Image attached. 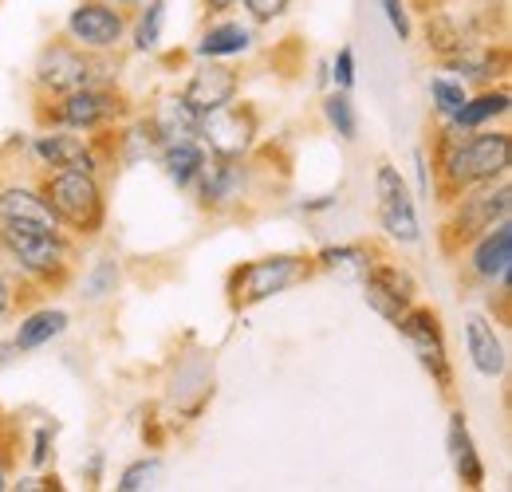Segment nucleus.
Instances as JSON below:
<instances>
[{
  "mask_svg": "<svg viewBox=\"0 0 512 492\" xmlns=\"http://www.w3.org/2000/svg\"><path fill=\"white\" fill-rule=\"evenodd\" d=\"M52 445H56V426H40L36 437H32L28 465H32V469H48V461H52Z\"/></svg>",
  "mask_w": 512,
  "mask_h": 492,
  "instance_id": "f704fd0d",
  "label": "nucleus"
},
{
  "mask_svg": "<svg viewBox=\"0 0 512 492\" xmlns=\"http://www.w3.org/2000/svg\"><path fill=\"white\" fill-rule=\"evenodd\" d=\"M158 473H162V457H154V453H150V457H138V461H130L127 469L119 473V485H115V489L142 492L158 481Z\"/></svg>",
  "mask_w": 512,
  "mask_h": 492,
  "instance_id": "c756f323",
  "label": "nucleus"
},
{
  "mask_svg": "<svg viewBox=\"0 0 512 492\" xmlns=\"http://www.w3.org/2000/svg\"><path fill=\"white\" fill-rule=\"evenodd\" d=\"M327 71H331V83H335L339 91H351V87H355V52H351V48H339V52H335V63H327Z\"/></svg>",
  "mask_w": 512,
  "mask_h": 492,
  "instance_id": "72a5a7b5",
  "label": "nucleus"
},
{
  "mask_svg": "<svg viewBox=\"0 0 512 492\" xmlns=\"http://www.w3.org/2000/svg\"><path fill=\"white\" fill-rule=\"evenodd\" d=\"M335 205V193H327V197H316V201H308L304 205V213H320V209H331Z\"/></svg>",
  "mask_w": 512,
  "mask_h": 492,
  "instance_id": "ea45409f",
  "label": "nucleus"
},
{
  "mask_svg": "<svg viewBox=\"0 0 512 492\" xmlns=\"http://www.w3.org/2000/svg\"><path fill=\"white\" fill-rule=\"evenodd\" d=\"M146 123L154 130L158 146H170V142H197L201 115L182 99V91H170V95H162V99L150 107Z\"/></svg>",
  "mask_w": 512,
  "mask_h": 492,
  "instance_id": "6ab92c4d",
  "label": "nucleus"
},
{
  "mask_svg": "<svg viewBox=\"0 0 512 492\" xmlns=\"http://www.w3.org/2000/svg\"><path fill=\"white\" fill-rule=\"evenodd\" d=\"M512 268V221H497L489 233H481L473 245L465 248V272L477 284H497Z\"/></svg>",
  "mask_w": 512,
  "mask_h": 492,
  "instance_id": "dca6fc26",
  "label": "nucleus"
},
{
  "mask_svg": "<svg viewBox=\"0 0 512 492\" xmlns=\"http://www.w3.org/2000/svg\"><path fill=\"white\" fill-rule=\"evenodd\" d=\"M241 8L249 12L253 24H276L292 8V0H241Z\"/></svg>",
  "mask_w": 512,
  "mask_h": 492,
  "instance_id": "473e14b6",
  "label": "nucleus"
},
{
  "mask_svg": "<svg viewBox=\"0 0 512 492\" xmlns=\"http://www.w3.org/2000/svg\"><path fill=\"white\" fill-rule=\"evenodd\" d=\"M241 0H201V8L209 12V16H225V12H233Z\"/></svg>",
  "mask_w": 512,
  "mask_h": 492,
  "instance_id": "58836bf2",
  "label": "nucleus"
},
{
  "mask_svg": "<svg viewBox=\"0 0 512 492\" xmlns=\"http://www.w3.org/2000/svg\"><path fill=\"white\" fill-rule=\"evenodd\" d=\"M119 150V162L123 166H134V162H142V158H158V138H154V130L146 119H134V123H119V130L111 134V154Z\"/></svg>",
  "mask_w": 512,
  "mask_h": 492,
  "instance_id": "bb28decb",
  "label": "nucleus"
},
{
  "mask_svg": "<svg viewBox=\"0 0 512 492\" xmlns=\"http://www.w3.org/2000/svg\"><path fill=\"white\" fill-rule=\"evenodd\" d=\"M115 52H83L71 40H52L40 48V56L32 63V91L36 99H52L67 95L79 87H95V83H119V63L111 60Z\"/></svg>",
  "mask_w": 512,
  "mask_h": 492,
  "instance_id": "20e7f679",
  "label": "nucleus"
},
{
  "mask_svg": "<svg viewBox=\"0 0 512 492\" xmlns=\"http://www.w3.org/2000/svg\"><path fill=\"white\" fill-rule=\"evenodd\" d=\"M162 24H166V0H142L138 4V20L130 24L134 52H142V56L158 52L162 48Z\"/></svg>",
  "mask_w": 512,
  "mask_h": 492,
  "instance_id": "cd10ccee",
  "label": "nucleus"
},
{
  "mask_svg": "<svg viewBox=\"0 0 512 492\" xmlns=\"http://www.w3.org/2000/svg\"><path fill=\"white\" fill-rule=\"evenodd\" d=\"M371 260H375V248L363 245V241H355V245H327L312 256L316 272H339V276H351V280H359Z\"/></svg>",
  "mask_w": 512,
  "mask_h": 492,
  "instance_id": "a878e982",
  "label": "nucleus"
},
{
  "mask_svg": "<svg viewBox=\"0 0 512 492\" xmlns=\"http://www.w3.org/2000/svg\"><path fill=\"white\" fill-rule=\"evenodd\" d=\"M394 331L410 343L414 359L422 363V370L430 374V382L442 390V394H453V363H449V347H446V327H442V315L434 308H410L394 319Z\"/></svg>",
  "mask_w": 512,
  "mask_h": 492,
  "instance_id": "6e6552de",
  "label": "nucleus"
},
{
  "mask_svg": "<svg viewBox=\"0 0 512 492\" xmlns=\"http://www.w3.org/2000/svg\"><path fill=\"white\" fill-rule=\"evenodd\" d=\"M323 119H327V126L335 130V138L355 142V134H359V115H355V103H351L347 91L335 87V91L323 99Z\"/></svg>",
  "mask_w": 512,
  "mask_h": 492,
  "instance_id": "c85d7f7f",
  "label": "nucleus"
},
{
  "mask_svg": "<svg viewBox=\"0 0 512 492\" xmlns=\"http://www.w3.org/2000/svg\"><path fill=\"white\" fill-rule=\"evenodd\" d=\"M253 44V24H245V20H213V24L201 28V36L193 44V56L197 60H233V56L253 52Z\"/></svg>",
  "mask_w": 512,
  "mask_h": 492,
  "instance_id": "aec40b11",
  "label": "nucleus"
},
{
  "mask_svg": "<svg viewBox=\"0 0 512 492\" xmlns=\"http://www.w3.org/2000/svg\"><path fill=\"white\" fill-rule=\"evenodd\" d=\"M107 4H115V8H138V4H142V0H107Z\"/></svg>",
  "mask_w": 512,
  "mask_h": 492,
  "instance_id": "79ce46f5",
  "label": "nucleus"
},
{
  "mask_svg": "<svg viewBox=\"0 0 512 492\" xmlns=\"http://www.w3.org/2000/svg\"><path fill=\"white\" fill-rule=\"evenodd\" d=\"M509 162V130H457L446 123L434 130V197L449 205L461 189L509 174Z\"/></svg>",
  "mask_w": 512,
  "mask_h": 492,
  "instance_id": "f257e3e1",
  "label": "nucleus"
},
{
  "mask_svg": "<svg viewBox=\"0 0 512 492\" xmlns=\"http://www.w3.org/2000/svg\"><path fill=\"white\" fill-rule=\"evenodd\" d=\"M512 213V174L477 182L461 189L446 205V221H442V252L449 260L461 256L481 233H489L497 221H505Z\"/></svg>",
  "mask_w": 512,
  "mask_h": 492,
  "instance_id": "7ed1b4c3",
  "label": "nucleus"
},
{
  "mask_svg": "<svg viewBox=\"0 0 512 492\" xmlns=\"http://www.w3.org/2000/svg\"><path fill=\"white\" fill-rule=\"evenodd\" d=\"M0 225H44V229H64L40 193V185L8 182L0 185Z\"/></svg>",
  "mask_w": 512,
  "mask_h": 492,
  "instance_id": "f3484780",
  "label": "nucleus"
},
{
  "mask_svg": "<svg viewBox=\"0 0 512 492\" xmlns=\"http://www.w3.org/2000/svg\"><path fill=\"white\" fill-rule=\"evenodd\" d=\"M241 95V71L229 67L225 60H197L186 83H182V99L190 103L197 115L221 111Z\"/></svg>",
  "mask_w": 512,
  "mask_h": 492,
  "instance_id": "2eb2a0df",
  "label": "nucleus"
},
{
  "mask_svg": "<svg viewBox=\"0 0 512 492\" xmlns=\"http://www.w3.org/2000/svg\"><path fill=\"white\" fill-rule=\"evenodd\" d=\"M205 146L201 142H170L158 150V166L166 170V178L178 185V189H190L205 166Z\"/></svg>",
  "mask_w": 512,
  "mask_h": 492,
  "instance_id": "393cba45",
  "label": "nucleus"
},
{
  "mask_svg": "<svg viewBox=\"0 0 512 492\" xmlns=\"http://www.w3.org/2000/svg\"><path fill=\"white\" fill-rule=\"evenodd\" d=\"M375 217H379V229L386 233V241H394V245H418L422 241V221H418L414 193L390 162H383L375 170Z\"/></svg>",
  "mask_w": 512,
  "mask_h": 492,
  "instance_id": "9d476101",
  "label": "nucleus"
},
{
  "mask_svg": "<svg viewBox=\"0 0 512 492\" xmlns=\"http://www.w3.org/2000/svg\"><path fill=\"white\" fill-rule=\"evenodd\" d=\"M32 158L44 170H87V174H99L103 162H107V150L91 134H75V130H64V126H44L32 138Z\"/></svg>",
  "mask_w": 512,
  "mask_h": 492,
  "instance_id": "f8f14e48",
  "label": "nucleus"
},
{
  "mask_svg": "<svg viewBox=\"0 0 512 492\" xmlns=\"http://www.w3.org/2000/svg\"><path fill=\"white\" fill-rule=\"evenodd\" d=\"M414 170H418V193L426 197L430 193V166H426V154L422 150H414Z\"/></svg>",
  "mask_w": 512,
  "mask_h": 492,
  "instance_id": "4c0bfd02",
  "label": "nucleus"
},
{
  "mask_svg": "<svg viewBox=\"0 0 512 492\" xmlns=\"http://www.w3.org/2000/svg\"><path fill=\"white\" fill-rule=\"evenodd\" d=\"M115 288H119V260H99L83 276V296L87 300H107V296H115Z\"/></svg>",
  "mask_w": 512,
  "mask_h": 492,
  "instance_id": "2f4dec72",
  "label": "nucleus"
},
{
  "mask_svg": "<svg viewBox=\"0 0 512 492\" xmlns=\"http://www.w3.org/2000/svg\"><path fill=\"white\" fill-rule=\"evenodd\" d=\"M130 32V12L107 0H79L64 20V36L83 52H119Z\"/></svg>",
  "mask_w": 512,
  "mask_h": 492,
  "instance_id": "9b49d317",
  "label": "nucleus"
},
{
  "mask_svg": "<svg viewBox=\"0 0 512 492\" xmlns=\"http://www.w3.org/2000/svg\"><path fill=\"white\" fill-rule=\"evenodd\" d=\"M249 178H253L249 158H205V166H201V174L190 189H197L201 209L221 213V209H233L245 197Z\"/></svg>",
  "mask_w": 512,
  "mask_h": 492,
  "instance_id": "4468645a",
  "label": "nucleus"
},
{
  "mask_svg": "<svg viewBox=\"0 0 512 492\" xmlns=\"http://www.w3.org/2000/svg\"><path fill=\"white\" fill-rule=\"evenodd\" d=\"M0 268L24 288H64L75 268V241L64 229L0 225Z\"/></svg>",
  "mask_w": 512,
  "mask_h": 492,
  "instance_id": "f03ea898",
  "label": "nucleus"
},
{
  "mask_svg": "<svg viewBox=\"0 0 512 492\" xmlns=\"http://www.w3.org/2000/svg\"><path fill=\"white\" fill-rule=\"evenodd\" d=\"M442 71L449 75H457L461 83H489V79H497L505 67H509V48L505 44H473V48H465V52H457V56H446V60H438Z\"/></svg>",
  "mask_w": 512,
  "mask_h": 492,
  "instance_id": "412c9836",
  "label": "nucleus"
},
{
  "mask_svg": "<svg viewBox=\"0 0 512 492\" xmlns=\"http://www.w3.org/2000/svg\"><path fill=\"white\" fill-rule=\"evenodd\" d=\"M512 107V95L505 87L497 91H481V95H469L446 123L457 126V130H477V126H493V119H505Z\"/></svg>",
  "mask_w": 512,
  "mask_h": 492,
  "instance_id": "b1692460",
  "label": "nucleus"
},
{
  "mask_svg": "<svg viewBox=\"0 0 512 492\" xmlns=\"http://www.w3.org/2000/svg\"><path fill=\"white\" fill-rule=\"evenodd\" d=\"M465 351H469L473 367L481 370L485 378H505L509 355H505V343H501V335H497L489 315H481V311L465 315Z\"/></svg>",
  "mask_w": 512,
  "mask_h": 492,
  "instance_id": "a211bd4d",
  "label": "nucleus"
},
{
  "mask_svg": "<svg viewBox=\"0 0 512 492\" xmlns=\"http://www.w3.org/2000/svg\"><path fill=\"white\" fill-rule=\"evenodd\" d=\"M67 323H71V319H67V311H60V308L28 311V315L20 319V327L12 331V347H16V351H36V347L60 339L67 331Z\"/></svg>",
  "mask_w": 512,
  "mask_h": 492,
  "instance_id": "5701e85b",
  "label": "nucleus"
},
{
  "mask_svg": "<svg viewBox=\"0 0 512 492\" xmlns=\"http://www.w3.org/2000/svg\"><path fill=\"white\" fill-rule=\"evenodd\" d=\"M359 284H363L367 308L375 311V315H383L386 323H394L410 304H418V280L402 264L383 260V256H375L367 264V272L359 276Z\"/></svg>",
  "mask_w": 512,
  "mask_h": 492,
  "instance_id": "ddd939ff",
  "label": "nucleus"
},
{
  "mask_svg": "<svg viewBox=\"0 0 512 492\" xmlns=\"http://www.w3.org/2000/svg\"><path fill=\"white\" fill-rule=\"evenodd\" d=\"M40 193L48 197L56 221L64 225V233L87 241L99 237L107 225V189L99 182V174L87 170H48L40 178Z\"/></svg>",
  "mask_w": 512,
  "mask_h": 492,
  "instance_id": "423d86ee",
  "label": "nucleus"
},
{
  "mask_svg": "<svg viewBox=\"0 0 512 492\" xmlns=\"http://www.w3.org/2000/svg\"><path fill=\"white\" fill-rule=\"evenodd\" d=\"M36 119L40 126H64L75 134H103V130L127 123L130 99L119 83H95V87H79L67 95L36 99Z\"/></svg>",
  "mask_w": 512,
  "mask_h": 492,
  "instance_id": "39448f33",
  "label": "nucleus"
},
{
  "mask_svg": "<svg viewBox=\"0 0 512 492\" xmlns=\"http://www.w3.org/2000/svg\"><path fill=\"white\" fill-rule=\"evenodd\" d=\"M260 138V115L253 103H229L221 111L201 115V130L197 142L205 146L209 158H249Z\"/></svg>",
  "mask_w": 512,
  "mask_h": 492,
  "instance_id": "1a4fd4ad",
  "label": "nucleus"
},
{
  "mask_svg": "<svg viewBox=\"0 0 512 492\" xmlns=\"http://www.w3.org/2000/svg\"><path fill=\"white\" fill-rule=\"evenodd\" d=\"M16 304H20V292H16V284L8 280V272L0 268V323H4V319H12Z\"/></svg>",
  "mask_w": 512,
  "mask_h": 492,
  "instance_id": "e433bc0d",
  "label": "nucleus"
},
{
  "mask_svg": "<svg viewBox=\"0 0 512 492\" xmlns=\"http://www.w3.org/2000/svg\"><path fill=\"white\" fill-rule=\"evenodd\" d=\"M446 449L449 461H453V473L461 481V489H485V461L477 453V441L465 426V414L453 410L449 414V433H446Z\"/></svg>",
  "mask_w": 512,
  "mask_h": 492,
  "instance_id": "4be33fe9",
  "label": "nucleus"
},
{
  "mask_svg": "<svg viewBox=\"0 0 512 492\" xmlns=\"http://www.w3.org/2000/svg\"><path fill=\"white\" fill-rule=\"evenodd\" d=\"M316 276V264L312 256L304 252H272V256H256V260H245L237 264L229 276H225V296H229V308L245 311L256 308L304 280Z\"/></svg>",
  "mask_w": 512,
  "mask_h": 492,
  "instance_id": "0eeeda50",
  "label": "nucleus"
},
{
  "mask_svg": "<svg viewBox=\"0 0 512 492\" xmlns=\"http://www.w3.org/2000/svg\"><path fill=\"white\" fill-rule=\"evenodd\" d=\"M390 20V28L398 32V40H410L414 36V24H410V12H406V0H379Z\"/></svg>",
  "mask_w": 512,
  "mask_h": 492,
  "instance_id": "c9c22d12",
  "label": "nucleus"
},
{
  "mask_svg": "<svg viewBox=\"0 0 512 492\" xmlns=\"http://www.w3.org/2000/svg\"><path fill=\"white\" fill-rule=\"evenodd\" d=\"M438 4H446V0H430V8H438Z\"/></svg>",
  "mask_w": 512,
  "mask_h": 492,
  "instance_id": "c03bdc74",
  "label": "nucleus"
},
{
  "mask_svg": "<svg viewBox=\"0 0 512 492\" xmlns=\"http://www.w3.org/2000/svg\"><path fill=\"white\" fill-rule=\"evenodd\" d=\"M430 99H434V111L449 119L465 99H469V91H465V83L461 79H449V75H434L430 79Z\"/></svg>",
  "mask_w": 512,
  "mask_h": 492,
  "instance_id": "7c9ffc66",
  "label": "nucleus"
},
{
  "mask_svg": "<svg viewBox=\"0 0 512 492\" xmlns=\"http://www.w3.org/2000/svg\"><path fill=\"white\" fill-rule=\"evenodd\" d=\"M12 351H16L12 343H0V363H8V355H12Z\"/></svg>",
  "mask_w": 512,
  "mask_h": 492,
  "instance_id": "37998d69",
  "label": "nucleus"
},
{
  "mask_svg": "<svg viewBox=\"0 0 512 492\" xmlns=\"http://www.w3.org/2000/svg\"><path fill=\"white\" fill-rule=\"evenodd\" d=\"M8 489V465H4V453H0V492Z\"/></svg>",
  "mask_w": 512,
  "mask_h": 492,
  "instance_id": "a19ab883",
  "label": "nucleus"
}]
</instances>
